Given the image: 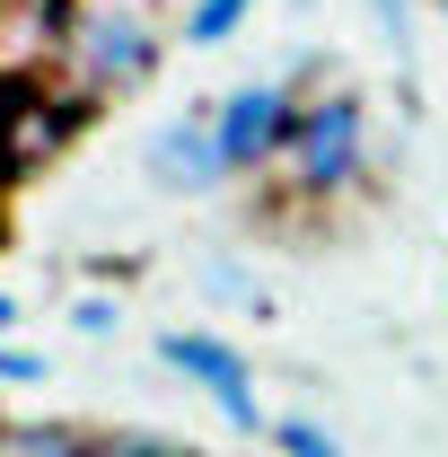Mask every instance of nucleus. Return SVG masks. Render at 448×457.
<instances>
[{"label": "nucleus", "instance_id": "obj_2", "mask_svg": "<svg viewBox=\"0 0 448 457\" xmlns=\"http://www.w3.org/2000/svg\"><path fill=\"white\" fill-rule=\"evenodd\" d=\"M281 168H290V194L299 203H335L352 194L361 176H369V114L361 97H308L299 123H290V150H281Z\"/></svg>", "mask_w": 448, "mask_h": 457}, {"label": "nucleus", "instance_id": "obj_12", "mask_svg": "<svg viewBox=\"0 0 448 457\" xmlns=\"http://www.w3.org/2000/svg\"><path fill=\"white\" fill-rule=\"evenodd\" d=\"M203 290H212V299H255V282H246L237 264H212V273H203Z\"/></svg>", "mask_w": 448, "mask_h": 457}, {"label": "nucleus", "instance_id": "obj_1", "mask_svg": "<svg viewBox=\"0 0 448 457\" xmlns=\"http://www.w3.org/2000/svg\"><path fill=\"white\" fill-rule=\"evenodd\" d=\"M62 71H71V88H79L88 106H97V97H123V88H141V79L159 71V36H150V18H141L132 0H79V9H71Z\"/></svg>", "mask_w": 448, "mask_h": 457}, {"label": "nucleus", "instance_id": "obj_9", "mask_svg": "<svg viewBox=\"0 0 448 457\" xmlns=\"http://www.w3.org/2000/svg\"><path fill=\"white\" fill-rule=\"evenodd\" d=\"M273 440H281V457H343V449H335V431H326V422H308V413L273 422Z\"/></svg>", "mask_w": 448, "mask_h": 457}, {"label": "nucleus", "instance_id": "obj_4", "mask_svg": "<svg viewBox=\"0 0 448 457\" xmlns=\"http://www.w3.org/2000/svg\"><path fill=\"white\" fill-rule=\"evenodd\" d=\"M290 123H299V97L281 88V79H255V88H237L212 106V141H220L228 176L246 168H273L281 150H290Z\"/></svg>", "mask_w": 448, "mask_h": 457}, {"label": "nucleus", "instance_id": "obj_3", "mask_svg": "<svg viewBox=\"0 0 448 457\" xmlns=\"http://www.w3.org/2000/svg\"><path fill=\"white\" fill-rule=\"evenodd\" d=\"M88 97L54 88L45 71H0V176H36L79 141Z\"/></svg>", "mask_w": 448, "mask_h": 457}, {"label": "nucleus", "instance_id": "obj_6", "mask_svg": "<svg viewBox=\"0 0 448 457\" xmlns=\"http://www.w3.org/2000/svg\"><path fill=\"white\" fill-rule=\"evenodd\" d=\"M150 176L159 185H176V194H212L228 176L220 141H212V114H185V123H168L159 141H150Z\"/></svg>", "mask_w": 448, "mask_h": 457}, {"label": "nucleus", "instance_id": "obj_7", "mask_svg": "<svg viewBox=\"0 0 448 457\" xmlns=\"http://www.w3.org/2000/svg\"><path fill=\"white\" fill-rule=\"evenodd\" d=\"M0 457H97V431H79V422H9Z\"/></svg>", "mask_w": 448, "mask_h": 457}, {"label": "nucleus", "instance_id": "obj_10", "mask_svg": "<svg viewBox=\"0 0 448 457\" xmlns=\"http://www.w3.org/2000/svg\"><path fill=\"white\" fill-rule=\"evenodd\" d=\"M97 457H203V449L159 440V431H106V440H97Z\"/></svg>", "mask_w": 448, "mask_h": 457}, {"label": "nucleus", "instance_id": "obj_14", "mask_svg": "<svg viewBox=\"0 0 448 457\" xmlns=\"http://www.w3.org/2000/svg\"><path fill=\"white\" fill-rule=\"evenodd\" d=\"M378 27H387V45L404 54V0H378Z\"/></svg>", "mask_w": 448, "mask_h": 457}, {"label": "nucleus", "instance_id": "obj_17", "mask_svg": "<svg viewBox=\"0 0 448 457\" xmlns=\"http://www.w3.org/2000/svg\"><path fill=\"white\" fill-rule=\"evenodd\" d=\"M0 185H9V176H0Z\"/></svg>", "mask_w": 448, "mask_h": 457}, {"label": "nucleus", "instance_id": "obj_8", "mask_svg": "<svg viewBox=\"0 0 448 457\" xmlns=\"http://www.w3.org/2000/svg\"><path fill=\"white\" fill-rule=\"evenodd\" d=\"M246 9H255V0H194V9H185V36H194V45H228Z\"/></svg>", "mask_w": 448, "mask_h": 457}, {"label": "nucleus", "instance_id": "obj_15", "mask_svg": "<svg viewBox=\"0 0 448 457\" xmlns=\"http://www.w3.org/2000/svg\"><path fill=\"white\" fill-rule=\"evenodd\" d=\"M9 326H18V299H9V290H0V343H9Z\"/></svg>", "mask_w": 448, "mask_h": 457}, {"label": "nucleus", "instance_id": "obj_13", "mask_svg": "<svg viewBox=\"0 0 448 457\" xmlns=\"http://www.w3.org/2000/svg\"><path fill=\"white\" fill-rule=\"evenodd\" d=\"M71 326H79V335H114V299H79Z\"/></svg>", "mask_w": 448, "mask_h": 457}, {"label": "nucleus", "instance_id": "obj_5", "mask_svg": "<svg viewBox=\"0 0 448 457\" xmlns=\"http://www.w3.org/2000/svg\"><path fill=\"white\" fill-rule=\"evenodd\" d=\"M159 361H168L176 378H194L237 431H273L264 404H255V370L237 361V343H220V335H159Z\"/></svg>", "mask_w": 448, "mask_h": 457}, {"label": "nucleus", "instance_id": "obj_11", "mask_svg": "<svg viewBox=\"0 0 448 457\" xmlns=\"http://www.w3.org/2000/svg\"><path fill=\"white\" fill-rule=\"evenodd\" d=\"M45 378V352H18V343H0V387H36Z\"/></svg>", "mask_w": 448, "mask_h": 457}, {"label": "nucleus", "instance_id": "obj_16", "mask_svg": "<svg viewBox=\"0 0 448 457\" xmlns=\"http://www.w3.org/2000/svg\"><path fill=\"white\" fill-rule=\"evenodd\" d=\"M0 440H9V413H0Z\"/></svg>", "mask_w": 448, "mask_h": 457}]
</instances>
